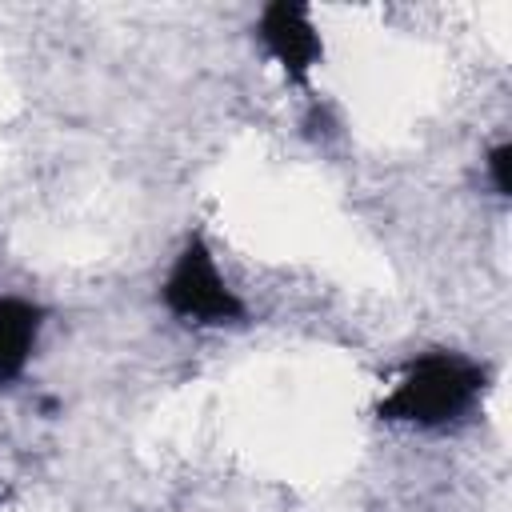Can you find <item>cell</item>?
Returning <instances> with one entry per match:
<instances>
[{
    "label": "cell",
    "instance_id": "1",
    "mask_svg": "<svg viewBox=\"0 0 512 512\" xmlns=\"http://www.w3.org/2000/svg\"><path fill=\"white\" fill-rule=\"evenodd\" d=\"M484 388H488V368L476 364L472 356L448 348L420 352L400 368V376L376 404V416L412 428H448L476 408Z\"/></svg>",
    "mask_w": 512,
    "mask_h": 512
},
{
    "label": "cell",
    "instance_id": "2",
    "mask_svg": "<svg viewBox=\"0 0 512 512\" xmlns=\"http://www.w3.org/2000/svg\"><path fill=\"white\" fill-rule=\"evenodd\" d=\"M160 300L168 316L192 328H244L248 324V304L228 284V276L220 272L200 232H192L172 256L164 284H160Z\"/></svg>",
    "mask_w": 512,
    "mask_h": 512
},
{
    "label": "cell",
    "instance_id": "3",
    "mask_svg": "<svg viewBox=\"0 0 512 512\" xmlns=\"http://www.w3.org/2000/svg\"><path fill=\"white\" fill-rule=\"evenodd\" d=\"M256 40L264 44V52L284 68L288 80L304 84L312 76V68L320 64L324 56V44H320V32L312 24V12L304 4H268L256 20Z\"/></svg>",
    "mask_w": 512,
    "mask_h": 512
},
{
    "label": "cell",
    "instance_id": "4",
    "mask_svg": "<svg viewBox=\"0 0 512 512\" xmlns=\"http://www.w3.org/2000/svg\"><path fill=\"white\" fill-rule=\"evenodd\" d=\"M44 328V308L20 296H0V384L24 376Z\"/></svg>",
    "mask_w": 512,
    "mask_h": 512
},
{
    "label": "cell",
    "instance_id": "5",
    "mask_svg": "<svg viewBox=\"0 0 512 512\" xmlns=\"http://www.w3.org/2000/svg\"><path fill=\"white\" fill-rule=\"evenodd\" d=\"M484 168H488V180H492L496 196H508V192H512V148H508V144L488 148Z\"/></svg>",
    "mask_w": 512,
    "mask_h": 512
}]
</instances>
